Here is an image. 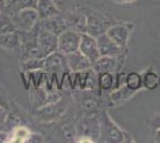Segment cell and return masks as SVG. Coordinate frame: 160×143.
Masks as SVG:
<instances>
[{"label": "cell", "mask_w": 160, "mask_h": 143, "mask_svg": "<svg viewBox=\"0 0 160 143\" xmlns=\"http://www.w3.org/2000/svg\"><path fill=\"white\" fill-rule=\"evenodd\" d=\"M134 29V23H115L109 27L107 35L117 45L127 49L129 38Z\"/></svg>", "instance_id": "cell-8"}, {"label": "cell", "mask_w": 160, "mask_h": 143, "mask_svg": "<svg viewBox=\"0 0 160 143\" xmlns=\"http://www.w3.org/2000/svg\"><path fill=\"white\" fill-rule=\"evenodd\" d=\"M53 1L58 5V7L60 8L61 11H65V7H66V5L68 4L69 0H53Z\"/></svg>", "instance_id": "cell-31"}, {"label": "cell", "mask_w": 160, "mask_h": 143, "mask_svg": "<svg viewBox=\"0 0 160 143\" xmlns=\"http://www.w3.org/2000/svg\"><path fill=\"white\" fill-rule=\"evenodd\" d=\"M7 4H8L7 0H0V13L4 12V11H6Z\"/></svg>", "instance_id": "cell-32"}, {"label": "cell", "mask_w": 160, "mask_h": 143, "mask_svg": "<svg viewBox=\"0 0 160 143\" xmlns=\"http://www.w3.org/2000/svg\"><path fill=\"white\" fill-rule=\"evenodd\" d=\"M117 4H133V2H136L138 0H112Z\"/></svg>", "instance_id": "cell-33"}, {"label": "cell", "mask_w": 160, "mask_h": 143, "mask_svg": "<svg viewBox=\"0 0 160 143\" xmlns=\"http://www.w3.org/2000/svg\"><path fill=\"white\" fill-rule=\"evenodd\" d=\"M79 50L88 57L92 62H94L100 56L99 48H98V42L97 38L88 34H81V40H80Z\"/></svg>", "instance_id": "cell-13"}, {"label": "cell", "mask_w": 160, "mask_h": 143, "mask_svg": "<svg viewBox=\"0 0 160 143\" xmlns=\"http://www.w3.org/2000/svg\"><path fill=\"white\" fill-rule=\"evenodd\" d=\"M97 42H98L100 56H111L124 61L127 56V49H123L120 45H117L107 34L97 37Z\"/></svg>", "instance_id": "cell-11"}, {"label": "cell", "mask_w": 160, "mask_h": 143, "mask_svg": "<svg viewBox=\"0 0 160 143\" xmlns=\"http://www.w3.org/2000/svg\"><path fill=\"white\" fill-rule=\"evenodd\" d=\"M59 38V45H58V50L65 55L72 54L74 51L79 50L80 40H81V34L67 29L61 35L58 36Z\"/></svg>", "instance_id": "cell-10"}, {"label": "cell", "mask_w": 160, "mask_h": 143, "mask_svg": "<svg viewBox=\"0 0 160 143\" xmlns=\"http://www.w3.org/2000/svg\"><path fill=\"white\" fill-rule=\"evenodd\" d=\"M100 124L99 142L103 143H133V136L113 121L105 109L98 113Z\"/></svg>", "instance_id": "cell-1"}, {"label": "cell", "mask_w": 160, "mask_h": 143, "mask_svg": "<svg viewBox=\"0 0 160 143\" xmlns=\"http://www.w3.org/2000/svg\"><path fill=\"white\" fill-rule=\"evenodd\" d=\"M115 73L112 72L98 73V87H99L100 94L109 93L115 88V85H116V74Z\"/></svg>", "instance_id": "cell-20"}, {"label": "cell", "mask_w": 160, "mask_h": 143, "mask_svg": "<svg viewBox=\"0 0 160 143\" xmlns=\"http://www.w3.org/2000/svg\"><path fill=\"white\" fill-rule=\"evenodd\" d=\"M159 87H160V75H159Z\"/></svg>", "instance_id": "cell-36"}, {"label": "cell", "mask_w": 160, "mask_h": 143, "mask_svg": "<svg viewBox=\"0 0 160 143\" xmlns=\"http://www.w3.org/2000/svg\"><path fill=\"white\" fill-rule=\"evenodd\" d=\"M154 131H155V134H154V141L157 143H160V128L154 130Z\"/></svg>", "instance_id": "cell-34"}, {"label": "cell", "mask_w": 160, "mask_h": 143, "mask_svg": "<svg viewBox=\"0 0 160 143\" xmlns=\"http://www.w3.org/2000/svg\"><path fill=\"white\" fill-rule=\"evenodd\" d=\"M149 125L153 130H157L160 128V113H155L151 121H149Z\"/></svg>", "instance_id": "cell-29"}, {"label": "cell", "mask_w": 160, "mask_h": 143, "mask_svg": "<svg viewBox=\"0 0 160 143\" xmlns=\"http://www.w3.org/2000/svg\"><path fill=\"white\" fill-rule=\"evenodd\" d=\"M20 69L22 72H35L38 69H43V59H25L20 60Z\"/></svg>", "instance_id": "cell-24"}, {"label": "cell", "mask_w": 160, "mask_h": 143, "mask_svg": "<svg viewBox=\"0 0 160 143\" xmlns=\"http://www.w3.org/2000/svg\"><path fill=\"white\" fill-rule=\"evenodd\" d=\"M8 131H5V130H0V143H5L8 142Z\"/></svg>", "instance_id": "cell-30"}, {"label": "cell", "mask_w": 160, "mask_h": 143, "mask_svg": "<svg viewBox=\"0 0 160 143\" xmlns=\"http://www.w3.org/2000/svg\"><path fill=\"white\" fill-rule=\"evenodd\" d=\"M58 45H59L58 36L40 26V31L37 36V49H38L41 57L44 59L49 54L58 51Z\"/></svg>", "instance_id": "cell-9"}, {"label": "cell", "mask_w": 160, "mask_h": 143, "mask_svg": "<svg viewBox=\"0 0 160 143\" xmlns=\"http://www.w3.org/2000/svg\"><path fill=\"white\" fill-rule=\"evenodd\" d=\"M126 86L134 92H139L143 88V81H142V74L139 72H129L126 74Z\"/></svg>", "instance_id": "cell-23"}, {"label": "cell", "mask_w": 160, "mask_h": 143, "mask_svg": "<svg viewBox=\"0 0 160 143\" xmlns=\"http://www.w3.org/2000/svg\"><path fill=\"white\" fill-rule=\"evenodd\" d=\"M36 10H37V13L40 17V21L62 12L53 0H38Z\"/></svg>", "instance_id": "cell-19"}, {"label": "cell", "mask_w": 160, "mask_h": 143, "mask_svg": "<svg viewBox=\"0 0 160 143\" xmlns=\"http://www.w3.org/2000/svg\"><path fill=\"white\" fill-rule=\"evenodd\" d=\"M5 128H6L5 125H0V130H5Z\"/></svg>", "instance_id": "cell-35"}, {"label": "cell", "mask_w": 160, "mask_h": 143, "mask_svg": "<svg viewBox=\"0 0 160 143\" xmlns=\"http://www.w3.org/2000/svg\"><path fill=\"white\" fill-rule=\"evenodd\" d=\"M17 31H28L32 29L40 21L36 8H23L13 14H10Z\"/></svg>", "instance_id": "cell-7"}, {"label": "cell", "mask_w": 160, "mask_h": 143, "mask_svg": "<svg viewBox=\"0 0 160 143\" xmlns=\"http://www.w3.org/2000/svg\"><path fill=\"white\" fill-rule=\"evenodd\" d=\"M66 57L71 72H82V70L92 68V61L88 57H86L80 50L66 55Z\"/></svg>", "instance_id": "cell-17"}, {"label": "cell", "mask_w": 160, "mask_h": 143, "mask_svg": "<svg viewBox=\"0 0 160 143\" xmlns=\"http://www.w3.org/2000/svg\"><path fill=\"white\" fill-rule=\"evenodd\" d=\"M43 70L48 74H54L59 88L62 91V82L65 81L66 75L71 72L67 63V57L65 54L54 51L43 59Z\"/></svg>", "instance_id": "cell-4"}, {"label": "cell", "mask_w": 160, "mask_h": 143, "mask_svg": "<svg viewBox=\"0 0 160 143\" xmlns=\"http://www.w3.org/2000/svg\"><path fill=\"white\" fill-rule=\"evenodd\" d=\"M46 140H44V136L43 135H41L40 132H31L30 134V136L28 138V142H44Z\"/></svg>", "instance_id": "cell-28"}, {"label": "cell", "mask_w": 160, "mask_h": 143, "mask_svg": "<svg viewBox=\"0 0 160 143\" xmlns=\"http://www.w3.org/2000/svg\"><path fill=\"white\" fill-rule=\"evenodd\" d=\"M143 88L147 91H155L159 87V75L153 68H148L142 73Z\"/></svg>", "instance_id": "cell-21"}, {"label": "cell", "mask_w": 160, "mask_h": 143, "mask_svg": "<svg viewBox=\"0 0 160 143\" xmlns=\"http://www.w3.org/2000/svg\"><path fill=\"white\" fill-rule=\"evenodd\" d=\"M82 10L86 14V34L91 35L96 38L107 34L109 27L113 24L112 21L103 12L91 10L88 7H82Z\"/></svg>", "instance_id": "cell-6"}, {"label": "cell", "mask_w": 160, "mask_h": 143, "mask_svg": "<svg viewBox=\"0 0 160 143\" xmlns=\"http://www.w3.org/2000/svg\"><path fill=\"white\" fill-rule=\"evenodd\" d=\"M73 99L77 100L81 115H98L103 110L102 95L93 91H73Z\"/></svg>", "instance_id": "cell-5"}, {"label": "cell", "mask_w": 160, "mask_h": 143, "mask_svg": "<svg viewBox=\"0 0 160 143\" xmlns=\"http://www.w3.org/2000/svg\"><path fill=\"white\" fill-rule=\"evenodd\" d=\"M73 97L66 93L61 97L59 100L53 102L46 104L41 106L38 109L33 110V117L38 121L43 123H54L59 121L61 117L67 112V110L71 106Z\"/></svg>", "instance_id": "cell-3"}, {"label": "cell", "mask_w": 160, "mask_h": 143, "mask_svg": "<svg viewBox=\"0 0 160 143\" xmlns=\"http://www.w3.org/2000/svg\"><path fill=\"white\" fill-rule=\"evenodd\" d=\"M37 2L38 0H10L6 11L10 14H13L23 8H36Z\"/></svg>", "instance_id": "cell-22"}, {"label": "cell", "mask_w": 160, "mask_h": 143, "mask_svg": "<svg viewBox=\"0 0 160 143\" xmlns=\"http://www.w3.org/2000/svg\"><path fill=\"white\" fill-rule=\"evenodd\" d=\"M8 116H10V110L0 106V125H5L6 126V123L8 121Z\"/></svg>", "instance_id": "cell-27"}, {"label": "cell", "mask_w": 160, "mask_h": 143, "mask_svg": "<svg viewBox=\"0 0 160 143\" xmlns=\"http://www.w3.org/2000/svg\"><path fill=\"white\" fill-rule=\"evenodd\" d=\"M16 31V27L12 21V18L7 11H4L0 13V34Z\"/></svg>", "instance_id": "cell-25"}, {"label": "cell", "mask_w": 160, "mask_h": 143, "mask_svg": "<svg viewBox=\"0 0 160 143\" xmlns=\"http://www.w3.org/2000/svg\"><path fill=\"white\" fill-rule=\"evenodd\" d=\"M123 64L122 60L111 56H99L94 62H92V69L98 73H105V72H117L120 70L121 66Z\"/></svg>", "instance_id": "cell-16"}, {"label": "cell", "mask_w": 160, "mask_h": 143, "mask_svg": "<svg viewBox=\"0 0 160 143\" xmlns=\"http://www.w3.org/2000/svg\"><path fill=\"white\" fill-rule=\"evenodd\" d=\"M0 48L5 49L7 51H19L20 50V37L19 32L11 31L0 34Z\"/></svg>", "instance_id": "cell-18"}, {"label": "cell", "mask_w": 160, "mask_h": 143, "mask_svg": "<svg viewBox=\"0 0 160 143\" xmlns=\"http://www.w3.org/2000/svg\"><path fill=\"white\" fill-rule=\"evenodd\" d=\"M98 115H81L75 122V142H99Z\"/></svg>", "instance_id": "cell-2"}, {"label": "cell", "mask_w": 160, "mask_h": 143, "mask_svg": "<svg viewBox=\"0 0 160 143\" xmlns=\"http://www.w3.org/2000/svg\"><path fill=\"white\" fill-rule=\"evenodd\" d=\"M65 16V21L67 24V29L74 30L79 34L86 32V14L82 7H77L73 10L62 11Z\"/></svg>", "instance_id": "cell-12"}, {"label": "cell", "mask_w": 160, "mask_h": 143, "mask_svg": "<svg viewBox=\"0 0 160 143\" xmlns=\"http://www.w3.org/2000/svg\"><path fill=\"white\" fill-rule=\"evenodd\" d=\"M0 106L5 107V109L10 110L11 106V102H10V97L7 94V91L5 89L4 85L0 82Z\"/></svg>", "instance_id": "cell-26"}, {"label": "cell", "mask_w": 160, "mask_h": 143, "mask_svg": "<svg viewBox=\"0 0 160 143\" xmlns=\"http://www.w3.org/2000/svg\"><path fill=\"white\" fill-rule=\"evenodd\" d=\"M107 94V104L109 107H115V106H120L122 104L127 102L132 97L136 94V92L128 88L126 85H123L120 88L112 89L111 92L105 93Z\"/></svg>", "instance_id": "cell-14"}, {"label": "cell", "mask_w": 160, "mask_h": 143, "mask_svg": "<svg viewBox=\"0 0 160 143\" xmlns=\"http://www.w3.org/2000/svg\"><path fill=\"white\" fill-rule=\"evenodd\" d=\"M38 24H40V26L42 29L50 31V32L55 34L56 36H59L65 30H67V24L66 21H65L63 12H60V13L52 16V17L46 18V19H42V21H38Z\"/></svg>", "instance_id": "cell-15"}]
</instances>
